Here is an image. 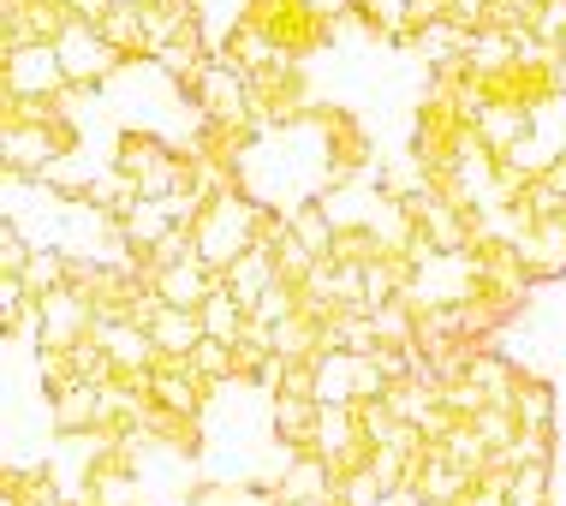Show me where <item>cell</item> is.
Wrapping results in <instances>:
<instances>
[{"label": "cell", "instance_id": "cell-12", "mask_svg": "<svg viewBox=\"0 0 566 506\" xmlns=\"http://www.w3.org/2000/svg\"><path fill=\"white\" fill-rule=\"evenodd\" d=\"M274 281H281V268H274V251H269V244L244 251L239 263L221 274V286H227V293H233V298L244 304V310H256V304H263V293H269Z\"/></svg>", "mask_w": 566, "mask_h": 506}, {"label": "cell", "instance_id": "cell-4", "mask_svg": "<svg viewBox=\"0 0 566 506\" xmlns=\"http://www.w3.org/2000/svg\"><path fill=\"white\" fill-rule=\"evenodd\" d=\"M191 102L209 126H251V78L233 60H209V72L191 84Z\"/></svg>", "mask_w": 566, "mask_h": 506}, {"label": "cell", "instance_id": "cell-10", "mask_svg": "<svg viewBox=\"0 0 566 506\" xmlns=\"http://www.w3.org/2000/svg\"><path fill=\"white\" fill-rule=\"evenodd\" d=\"M471 131L483 137V149H489L495 161H507L513 149L531 137V107H518V102H489V114H483Z\"/></svg>", "mask_w": 566, "mask_h": 506}, {"label": "cell", "instance_id": "cell-14", "mask_svg": "<svg viewBox=\"0 0 566 506\" xmlns=\"http://www.w3.org/2000/svg\"><path fill=\"white\" fill-rule=\"evenodd\" d=\"M49 418H54V435H90V429H108V418H102V388H90V381L66 388L60 400H49Z\"/></svg>", "mask_w": 566, "mask_h": 506}, {"label": "cell", "instance_id": "cell-15", "mask_svg": "<svg viewBox=\"0 0 566 506\" xmlns=\"http://www.w3.org/2000/svg\"><path fill=\"white\" fill-rule=\"evenodd\" d=\"M518 263H525L531 281H560L566 274V221H543L537 233H531L525 244H518Z\"/></svg>", "mask_w": 566, "mask_h": 506}, {"label": "cell", "instance_id": "cell-1", "mask_svg": "<svg viewBox=\"0 0 566 506\" xmlns=\"http://www.w3.org/2000/svg\"><path fill=\"white\" fill-rule=\"evenodd\" d=\"M263 214H269V209H256L244 191L216 197V203L203 209V221L191 226V239H197V263L216 268V274H227L244 251H256V244H263Z\"/></svg>", "mask_w": 566, "mask_h": 506}, {"label": "cell", "instance_id": "cell-21", "mask_svg": "<svg viewBox=\"0 0 566 506\" xmlns=\"http://www.w3.org/2000/svg\"><path fill=\"white\" fill-rule=\"evenodd\" d=\"M531 137H537V144H543L555 161L566 156V89H555L548 102L531 107Z\"/></svg>", "mask_w": 566, "mask_h": 506}, {"label": "cell", "instance_id": "cell-27", "mask_svg": "<svg viewBox=\"0 0 566 506\" xmlns=\"http://www.w3.org/2000/svg\"><path fill=\"white\" fill-rule=\"evenodd\" d=\"M66 12H72V19H90V24H96L102 12H108V0H66Z\"/></svg>", "mask_w": 566, "mask_h": 506}, {"label": "cell", "instance_id": "cell-13", "mask_svg": "<svg viewBox=\"0 0 566 506\" xmlns=\"http://www.w3.org/2000/svg\"><path fill=\"white\" fill-rule=\"evenodd\" d=\"M216 286H221V274H216V268H203V263H186V268L156 274V293H161L167 310H203Z\"/></svg>", "mask_w": 566, "mask_h": 506}, {"label": "cell", "instance_id": "cell-23", "mask_svg": "<svg viewBox=\"0 0 566 506\" xmlns=\"http://www.w3.org/2000/svg\"><path fill=\"white\" fill-rule=\"evenodd\" d=\"M30 256H36V244H30V233H24V226L0 221V274H19V281H24Z\"/></svg>", "mask_w": 566, "mask_h": 506}, {"label": "cell", "instance_id": "cell-2", "mask_svg": "<svg viewBox=\"0 0 566 506\" xmlns=\"http://www.w3.org/2000/svg\"><path fill=\"white\" fill-rule=\"evenodd\" d=\"M72 149H84V137L72 126H7L0 131V161H7V173H24V179H42L60 156H72Z\"/></svg>", "mask_w": 566, "mask_h": 506}, {"label": "cell", "instance_id": "cell-6", "mask_svg": "<svg viewBox=\"0 0 566 506\" xmlns=\"http://www.w3.org/2000/svg\"><path fill=\"white\" fill-rule=\"evenodd\" d=\"M311 453L316 458H328L340 477H352V471H364L370 465V435H364V423H358V411L352 405H323V418H316V441H311Z\"/></svg>", "mask_w": 566, "mask_h": 506}, {"label": "cell", "instance_id": "cell-8", "mask_svg": "<svg viewBox=\"0 0 566 506\" xmlns=\"http://www.w3.org/2000/svg\"><path fill=\"white\" fill-rule=\"evenodd\" d=\"M340 483L346 477L328 465V458L298 453V465L274 483V506H334V500H340Z\"/></svg>", "mask_w": 566, "mask_h": 506}, {"label": "cell", "instance_id": "cell-19", "mask_svg": "<svg viewBox=\"0 0 566 506\" xmlns=\"http://www.w3.org/2000/svg\"><path fill=\"white\" fill-rule=\"evenodd\" d=\"M96 30H102V36H108V42H114V49L126 54V60H149V30H144V12H132V7H108V12L96 19Z\"/></svg>", "mask_w": 566, "mask_h": 506}, {"label": "cell", "instance_id": "cell-24", "mask_svg": "<svg viewBox=\"0 0 566 506\" xmlns=\"http://www.w3.org/2000/svg\"><path fill=\"white\" fill-rule=\"evenodd\" d=\"M531 30H537L543 42H555V49H566V0H543V12Z\"/></svg>", "mask_w": 566, "mask_h": 506}, {"label": "cell", "instance_id": "cell-26", "mask_svg": "<svg viewBox=\"0 0 566 506\" xmlns=\"http://www.w3.org/2000/svg\"><path fill=\"white\" fill-rule=\"evenodd\" d=\"M304 7H311L323 24H334V19H346V12H364V0H304Z\"/></svg>", "mask_w": 566, "mask_h": 506}, {"label": "cell", "instance_id": "cell-22", "mask_svg": "<svg viewBox=\"0 0 566 506\" xmlns=\"http://www.w3.org/2000/svg\"><path fill=\"white\" fill-rule=\"evenodd\" d=\"M376 321V340L381 346H394V351H406V346H418V310H411L406 298H394V304H381V310L370 316Z\"/></svg>", "mask_w": 566, "mask_h": 506}, {"label": "cell", "instance_id": "cell-7", "mask_svg": "<svg viewBox=\"0 0 566 506\" xmlns=\"http://www.w3.org/2000/svg\"><path fill=\"white\" fill-rule=\"evenodd\" d=\"M96 346L114 358L119 381H137V388L149 393V376H156V363H161V351H156V340H149V328H137L132 316L96 321Z\"/></svg>", "mask_w": 566, "mask_h": 506}, {"label": "cell", "instance_id": "cell-3", "mask_svg": "<svg viewBox=\"0 0 566 506\" xmlns=\"http://www.w3.org/2000/svg\"><path fill=\"white\" fill-rule=\"evenodd\" d=\"M54 49H60V66H66V84L72 89H102L119 66H126V54H119L90 19H72L66 36H60Z\"/></svg>", "mask_w": 566, "mask_h": 506}, {"label": "cell", "instance_id": "cell-9", "mask_svg": "<svg viewBox=\"0 0 566 506\" xmlns=\"http://www.w3.org/2000/svg\"><path fill=\"white\" fill-rule=\"evenodd\" d=\"M149 400H156V411H179V418H203V411H209V388L191 376V363L161 358V363H156V376H149Z\"/></svg>", "mask_w": 566, "mask_h": 506}, {"label": "cell", "instance_id": "cell-16", "mask_svg": "<svg viewBox=\"0 0 566 506\" xmlns=\"http://www.w3.org/2000/svg\"><path fill=\"white\" fill-rule=\"evenodd\" d=\"M149 340H156V351H161V358L186 363L191 351L209 340V334H203V316H197V310H161V321L149 328Z\"/></svg>", "mask_w": 566, "mask_h": 506}, {"label": "cell", "instance_id": "cell-11", "mask_svg": "<svg viewBox=\"0 0 566 506\" xmlns=\"http://www.w3.org/2000/svg\"><path fill=\"white\" fill-rule=\"evenodd\" d=\"M316 418H323V405H316V400H286V393H274V400H269V435L281 441V447H293V453H311Z\"/></svg>", "mask_w": 566, "mask_h": 506}, {"label": "cell", "instance_id": "cell-18", "mask_svg": "<svg viewBox=\"0 0 566 506\" xmlns=\"http://www.w3.org/2000/svg\"><path fill=\"white\" fill-rule=\"evenodd\" d=\"M119 233H126V244H132L137 256H149L167 233H174V214H167V203H149V197H144V203L119 221Z\"/></svg>", "mask_w": 566, "mask_h": 506}, {"label": "cell", "instance_id": "cell-17", "mask_svg": "<svg viewBox=\"0 0 566 506\" xmlns=\"http://www.w3.org/2000/svg\"><path fill=\"white\" fill-rule=\"evenodd\" d=\"M197 316H203V334H209V340H221V346H239V340H244V321H251V310H244V304L227 293V286H216Z\"/></svg>", "mask_w": 566, "mask_h": 506}, {"label": "cell", "instance_id": "cell-20", "mask_svg": "<svg viewBox=\"0 0 566 506\" xmlns=\"http://www.w3.org/2000/svg\"><path fill=\"white\" fill-rule=\"evenodd\" d=\"M286 221H293V239H298V244H311V251L328 263V256H334V244H340V226L328 221V209H323V203H304V209L286 214Z\"/></svg>", "mask_w": 566, "mask_h": 506}, {"label": "cell", "instance_id": "cell-5", "mask_svg": "<svg viewBox=\"0 0 566 506\" xmlns=\"http://www.w3.org/2000/svg\"><path fill=\"white\" fill-rule=\"evenodd\" d=\"M0 89L7 96H36V102H54V96H66V66H60V49L54 42H36V49H12V54H0Z\"/></svg>", "mask_w": 566, "mask_h": 506}, {"label": "cell", "instance_id": "cell-25", "mask_svg": "<svg viewBox=\"0 0 566 506\" xmlns=\"http://www.w3.org/2000/svg\"><path fill=\"white\" fill-rule=\"evenodd\" d=\"M281 393L286 400H316V363H286Z\"/></svg>", "mask_w": 566, "mask_h": 506}]
</instances>
